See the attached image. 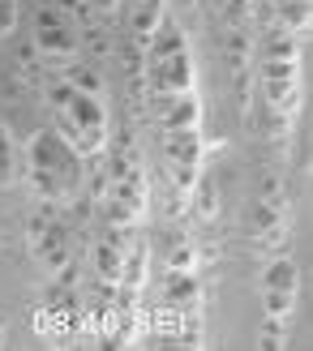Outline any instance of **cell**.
<instances>
[{
	"label": "cell",
	"instance_id": "cell-1",
	"mask_svg": "<svg viewBox=\"0 0 313 351\" xmlns=\"http://www.w3.org/2000/svg\"><path fill=\"white\" fill-rule=\"evenodd\" d=\"M51 116H56V133L65 137L78 154H99L108 146V112H103V95H86L65 77L47 86Z\"/></svg>",
	"mask_w": 313,
	"mask_h": 351
},
{
	"label": "cell",
	"instance_id": "cell-2",
	"mask_svg": "<svg viewBox=\"0 0 313 351\" xmlns=\"http://www.w3.org/2000/svg\"><path fill=\"white\" fill-rule=\"evenodd\" d=\"M146 64H150V95H189L194 90V56L181 26L163 13V22L154 26L146 39Z\"/></svg>",
	"mask_w": 313,
	"mask_h": 351
},
{
	"label": "cell",
	"instance_id": "cell-3",
	"mask_svg": "<svg viewBox=\"0 0 313 351\" xmlns=\"http://www.w3.org/2000/svg\"><path fill=\"white\" fill-rule=\"evenodd\" d=\"M78 159H82V154L69 146L60 133H39L30 142V171H34V180H39V189L47 193L51 202L69 197V193L82 184Z\"/></svg>",
	"mask_w": 313,
	"mask_h": 351
},
{
	"label": "cell",
	"instance_id": "cell-4",
	"mask_svg": "<svg viewBox=\"0 0 313 351\" xmlns=\"http://www.w3.org/2000/svg\"><path fill=\"white\" fill-rule=\"evenodd\" d=\"M34 43H39L43 56H73L78 51V30L69 22V13L43 0L39 13H34Z\"/></svg>",
	"mask_w": 313,
	"mask_h": 351
},
{
	"label": "cell",
	"instance_id": "cell-5",
	"mask_svg": "<svg viewBox=\"0 0 313 351\" xmlns=\"http://www.w3.org/2000/svg\"><path fill=\"white\" fill-rule=\"evenodd\" d=\"M163 150H167V163H172V171H176V180L194 184V176L202 167V137H198V129L163 133Z\"/></svg>",
	"mask_w": 313,
	"mask_h": 351
},
{
	"label": "cell",
	"instance_id": "cell-6",
	"mask_svg": "<svg viewBox=\"0 0 313 351\" xmlns=\"http://www.w3.org/2000/svg\"><path fill=\"white\" fill-rule=\"evenodd\" d=\"M202 108H198V95H154V125L159 133H176V129H198Z\"/></svg>",
	"mask_w": 313,
	"mask_h": 351
},
{
	"label": "cell",
	"instance_id": "cell-7",
	"mask_svg": "<svg viewBox=\"0 0 313 351\" xmlns=\"http://www.w3.org/2000/svg\"><path fill=\"white\" fill-rule=\"evenodd\" d=\"M137 210H142V176L133 167H120L112 176V219H137Z\"/></svg>",
	"mask_w": 313,
	"mask_h": 351
},
{
	"label": "cell",
	"instance_id": "cell-8",
	"mask_svg": "<svg viewBox=\"0 0 313 351\" xmlns=\"http://www.w3.org/2000/svg\"><path fill=\"white\" fill-rule=\"evenodd\" d=\"M120 5H125V26L133 30L137 43H146L154 26L163 22V0H120Z\"/></svg>",
	"mask_w": 313,
	"mask_h": 351
},
{
	"label": "cell",
	"instance_id": "cell-9",
	"mask_svg": "<svg viewBox=\"0 0 313 351\" xmlns=\"http://www.w3.org/2000/svg\"><path fill=\"white\" fill-rule=\"evenodd\" d=\"M262 291H292V295H297V266H292L288 257L270 261L266 274H262Z\"/></svg>",
	"mask_w": 313,
	"mask_h": 351
},
{
	"label": "cell",
	"instance_id": "cell-10",
	"mask_svg": "<svg viewBox=\"0 0 313 351\" xmlns=\"http://www.w3.org/2000/svg\"><path fill=\"white\" fill-rule=\"evenodd\" d=\"M43 261H47V270H65V261H69V240H65L60 223H51L43 232Z\"/></svg>",
	"mask_w": 313,
	"mask_h": 351
},
{
	"label": "cell",
	"instance_id": "cell-11",
	"mask_svg": "<svg viewBox=\"0 0 313 351\" xmlns=\"http://www.w3.org/2000/svg\"><path fill=\"white\" fill-rule=\"evenodd\" d=\"M69 86H78V90H86V95H103V82L91 73V69H82V64H73V69H65L60 73Z\"/></svg>",
	"mask_w": 313,
	"mask_h": 351
},
{
	"label": "cell",
	"instance_id": "cell-12",
	"mask_svg": "<svg viewBox=\"0 0 313 351\" xmlns=\"http://www.w3.org/2000/svg\"><path fill=\"white\" fill-rule=\"evenodd\" d=\"M262 295H266V313H270V317H288L292 300H297L292 291H262Z\"/></svg>",
	"mask_w": 313,
	"mask_h": 351
},
{
	"label": "cell",
	"instance_id": "cell-13",
	"mask_svg": "<svg viewBox=\"0 0 313 351\" xmlns=\"http://www.w3.org/2000/svg\"><path fill=\"white\" fill-rule=\"evenodd\" d=\"M17 26V0H0V34H9Z\"/></svg>",
	"mask_w": 313,
	"mask_h": 351
},
{
	"label": "cell",
	"instance_id": "cell-14",
	"mask_svg": "<svg viewBox=\"0 0 313 351\" xmlns=\"http://www.w3.org/2000/svg\"><path fill=\"white\" fill-rule=\"evenodd\" d=\"M167 270H189V249H172V257H167Z\"/></svg>",
	"mask_w": 313,
	"mask_h": 351
},
{
	"label": "cell",
	"instance_id": "cell-15",
	"mask_svg": "<svg viewBox=\"0 0 313 351\" xmlns=\"http://www.w3.org/2000/svg\"><path fill=\"white\" fill-rule=\"evenodd\" d=\"M9 171H13V167H9V137L0 133V176L9 180Z\"/></svg>",
	"mask_w": 313,
	"mask_h": 351
},
{
	"label": "cell",
	"instance_id": "cell-16",
	"mask_svg": "<svg viewBox=\"0 0 313 351\" xmlns=\"http://www.w3.org/2000/svg\"><path fill=\"white\" fill-rule=\"evenodd\" d=\"M51 5H56V9H65L69 17H73V13H82V9H86V0H51Z\"/></svg>",
	"mask_w": 313,
	"mask_h": 351
},
{
	"label": "cell",
	"instance_id": "cell-17",
	"mask_svg": "<svg viewBox=\"0 0 313 351\" xmlns=\"http://www.w3.org/2000/svg\"><path fill=\"white\" fill-rule=\"evenodd\" d=\"M91 5H95V9H116L120 0H91Z\"/></svg>",
	"mask_w": 313,
	"mask_h": 351
}]
</instances>
